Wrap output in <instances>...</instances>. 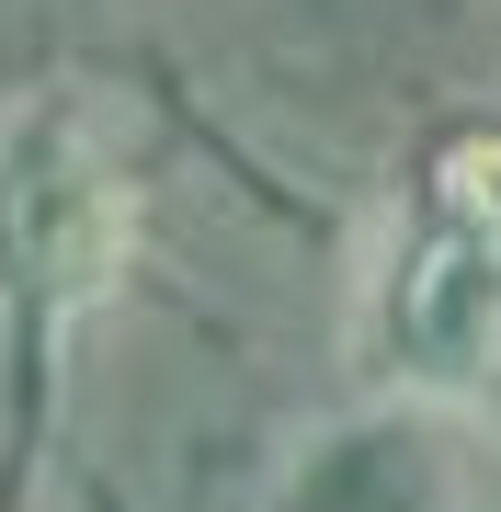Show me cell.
Masks as SVG:
<instances>
[{
    "instance_id": "1",
    "label": "cell",
    "mask_w": 501,
    "mask_h": 512,
    "mask_svg": "<svg viewBox=\"0 0 501 512\" xmlns=\"http://www.w3.org/2000/svg\"><path fill=\"white\" fill-rule=\"evenodd\" d=\"M137 262V183L69 92L0 114V342L35 376Z\"/></svg>"
},
{
    "instance_id": "2",
    "label": "cell",
    "mask_w": 501,
    "mask_h": 512,
    "mask_svg": "<svg viewBox=\"0 0 501 512\" xmlns=\"http://www.w3.org/2000/svg\"><path fill=\"white\" fill-rule=\"evenodd\" d=\"M353 330H365V365L399 399H490L501 387V239L433 217L422 194L376 228L365 285H353Z\"/></svg>"
},
{
    "instance_id": "3",
    "label": "cell",
    "mask_w": 501,
    "mask_h": 512,
    "mask_svg": "<svg viewBox=\"0 0 501 512\" xmlns=\"http://www.w3.org/2000/svg\"><path fill=\"white\" fill-rule=\"evenodd\" d=\"M262 512H479V456L433 399H376L285 444Z\"/></svg>"
},
{
    "instance_id": "4",
    "label": "cell",
    "mask_w": 501,
    "mask_h": 512,
    "mask_svg": "<svg viewBox=\"0 0 501 512\" xmlns=\"http://www.w3.org/2000/svg\"><path fill=\"white\" fill-rule=\"evenodd\" d=\"M433 205V217H456V228H490L501 239V126H456L445 148L422 160V183H410Z\"/></svg>"
}]
</instances>
